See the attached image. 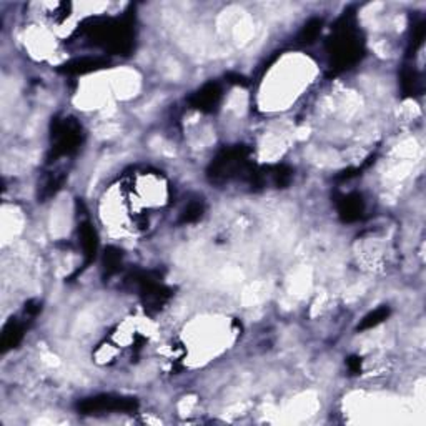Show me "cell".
Segmentation results:
<instances>
[{"label": "cell", "mask_w": 426, "mask_h": 426, "mask_svg": "<svg viewBox=\"0 0 426 426\" xmlns=\"http://www.w3.org/2000/svg\"><path fill=\"white\" fill-rule=\"evenodd\" d=\"M206 177L215 185H225L235 180L245 182L253 190L265 187L263 172L250 160V149L245 145L225 147L212 160Z\"/></svg>", "instance_id": "1"}, {"label": "cell", "mask_w": 426, "mask_h": 426, "mask_svg": "<svg viewBox=\"0 0 426 426\" xmlns=\"http://www.w3.org/2000/svg\"><path fill=\"white\" fill-rule=\"evenodd\" d=\"M327 52L333 74L352 69L361 60L365 54V42L361 39V32L357 27L353 14L345 12V15L338 20L328 39Z\"/></svg>", "instance_id": "2"}, {"label": "cell", "mask_w": 426, "mask_h": 426, "mask_svg": "<svg viewBox=\"0 0 426 426\" xmlns=\"http://www.w3.org/2000/svg\"><path fill=\"white\" fill-rule=\"evenodd\" d=\"M83 35L97 47L110 54L129 56L133 49V25L130 19H95L83 28Z\"/></svg>", "instance_id": "3"}, {"label": "cell", "mask_w": 426, "mask_h": 426, "mask_svg": "<svg viewBox=\"0 0 426 426\" xmlns=\"http://www.w3.org/2000/svg\"><path fill=\"white\" fill-rule=\"evenodd\" d=\"M83 140V129L72 117H63L52 122L50 133V155L49 162H56L62 157L75 154Z\"/></svg>", "instance_id": "4"}, {"label": "cell", "mask_w": 426, "mask_h": 426, "mask_svg": "<svg viewBox=\"0 0 426 426\" xmlns=\"http://www.w3.org/2000/svg\"><path fill=\"white\" fill-rule=\"evenodd\" d=\"M138 410V402L132 396L97 395L83 398L77 403V411L82 415H105V413H133Z\"/></svg>", "instance_id": "5"}, {"label": "cell", "mask_w": 426, "mask_h": 426, "mask_svg": "<svg viewBox=\"0 0 426 426\" xmlns=\"http://www.w3.org/2000/svg\"><path fill=\"white\" fill-rule=\"evenodd\" d=\"M132 281L137 286L143 306L149 311H158L168 302V298L172 297V290L167 285H163L160 278L154 277V273L150 272L135 273Z\"/></svg>", "instance_id": "6"}, {"label": "cell", "mask_w": 426, "mask_h": 426, "mask_svg": "<svg viewBox=\"0 0 426 426\" xmlns=\"http://www.w3.org/2000/svg\"><path fill=\"white\" fill-rule=\"evenodd\" d=\"M223 90L220 87V83L217 82H208L205 83L200 90H197L195 94L190 97V105L197 110L205 112V113H212L218 108V105L222 102Z\"/></svg>", "instance_id": "7"}, {"label": "cell", "mask_w": 426, "mask_h": 426, "mask_svg": "<svg viewBox=\"0 0 426 426\" xmlns=\"http://www.w3.org/2000/svg\"><path fill=\"white\" fill-rule=\"evenodd\" d=\"M27 322H32V320L24 315L22 318H14V316H12V318L3 325L2 333H0V350H2V353H7L15 347H19V343L24 338L25 328H27Z\"/></svg>", "instance_id": "8"}, {"label": "cell", "mask_w": 426, "mask_h": 426, "mask_svg": "<svg viewBox=\"0 0 426 426\" xmlns=\"http://www.w3.org/2000/svg\"><path fill=\"white\" fill-rule=\"evenodd\" d=\"M336 212L340 218L347 223L358 222L363 218L365 215V200L360 193H348V195H341L336 200Z\"/></svg>", "instance_id": "9"}, {"label": "cell", "mask_w": 426, "mask_h": 426, "mask_svg": "<svg viewBox=\"0 0 426 426\" xmlns=\"http://www.w3.org/2000/svg\"><path fill=\"white\" fill-rule=\"evenodd\" d=\"M79 240L83 253V263L90 265L95 260L99 250V235L90 222H82L79 225Z\"/></svg>", "instance_id": "10"}, {"label": "cell", "mask_w": 426, "mask_h": 426, "mask_svg": "<svg viewBox=\"0 0 426 426\" xmlns=\"http://www.w3.org/2000/svg\"><path fill=\"white\" fill-rule=\"evenodd\" d=\"M107 65H108V62L105 60V58L80 57V58H75V60L63 63L58 70L65 75H85V74H90V72L105 69Z\"/></svg>", "instance_id": "11"}, {"label": "cell", "mask_w": 426, "mask_h": 426, "mask_svg": "<svg viewBox=\"0 0 426 426\" xmlns=\"http://www.w3.org/2000/svg\"><path fill=\"white\" fill-rule=\"evenodd\" d=\"M265 185H273L275 188L288 187L293 179V170L286 165H273L263 168Z\"/></svg>", "instance_id": "12"}, {"label": "cell", "mask_w": 426, "mask_h": 426, "mask_svg": "<svg viewBox=\"0 0 426 426\" xmlns=\"http://www.w3.org/2000/svg\"><path fill=\"white\" fill-rule=\"evenodd\" d=\"M65 182V175L63 174H50L39 187V202H47L52 197L57 195L58 190L62 188Z\"/></svg>", "instance_id": "13"}, {"label": "cell", "mask_w": 426, "mask_h": 426, "mask_svg": "<svg viewBox=\"0 0 426 426\" xmlns=\"http://www.w3.org/2000/svg\"><path fill=\"white\" fill-rule=\"evenodd\" d=\"M390 313H391L390 306H386V305H383V306H378V308H377V310L370 311V313H368V315H366V316H363V320H361V322H360V323H358L357 330H358V331L371 330V328L378 327V325H379V323H383V322H385V320L388 318V316H390Z\"/></svg>", "instance_id": "14"}, {"label": "cell", "mask_w": 426, "mask_h": 426, "mask_svg": "<svg viewBox=\"0 0 426 426\" xmlns=\"http://www.w3.org/2000/svg\"><path fill=\"white\" fill-rule=\"evenodd\" d=\"M400 83H402V90L407 97H415L421 92V79L415 69H404Z\"/></svg>", "instance_id": "15"}, {"label": "cell", "mask_w": 426, "mask_h": 426, "mask_svg": "<svg viewBox=\"0 0 426 426\" xmlns=\"http://www.w3.org/2000/svg\"><path fill=\"white\" fill-rule=\"evenodd\" d=\"M323 27V20L322 19H311L303 25V28L298 33V44L302 45H311L315 44V40L318 39L320 32H322Z\"/></svg>", "instance_id": "16"}, {"label": "cell", "mask_w": 426, "mask_h": 426, "mask_svg": "<svg viewBox=\"0 0 426 426\" xmlns=\"http://www.w3.org/2000/svg\"><path fill=\"white\" fill-rule=\"evenodd\" d=\"M205 212V204L202 198H195V200L188 202L187 206L180 213L179 223H195L202 218V215Z\"/></svg>", "instance_id": "17"}, {"label": "cell", "mask_w": 426, "mask_h": 426, "mask_svg": "<svg viewBox=\"0 0 426 426\" xmlns=\"http://www.w3.org/2000/svg\"><path fill=\"white\" fill-rule=\"evenodd\" d=\"M122 250L117 247H108L104 253V273L107 277L115 275L122 267Z\"/></svg>", "instance_id": "18"}, {"label": "cell", "mask_w": 426, "mask_h": 426, "mask_svg": "<svg viewBox=\"0 0 426 426\" xmlns=\"http://www.w3.org/2000/svg\"><path fill=\"white\" fill-rule=\"evenodd\" d=\"M50 7H52V10L49 12V15L52 17L54 20H57V22H62V20L67 19V17H69V14H70V3L57 2Z\"/></svg>", "instance_id": "19"}, {"label": "cell", "mask_w": 426, "mask_h": 426, "mask_svg": "<svg viewBox=\"0 0 426 426\" xmlns=\"http://www.w3.org/2000/svg\"><path fill=\"white\" fill-rule=\"evenodd\" d=\"M426 35V24L420 22L418 25H415L413 27V37H411V49L416 50L418 47H421V44H423Z\"/></svg>", "instance_id": "20"}, {"label": "cell", "mask_w": 426, "mask_h": 426, "mask_svg": "<svg viewBox=\"0 0 426 426\" xmlns=\"http://www.w3.org/2000/svg\"><path fill=\"white\" fill-rule=\"evenodd\" d=\"M347 366L353 375H358L361 371V360L358 357H350L347 360Z\"/></svg>", "instance_id": "21"}, {"label": "cell", "mask_w": 426, "mask_h": 426, "mask_svg": "<svg viewBox=\"0 0 426 426\" xmlns=\"http://www.w3.org/2000/svg\"><path fill=\"white\" fill-rule=\"evenodd\" d=\"M229 82H234L237 83V85H247V79L242 77V75H234V74H229Z\"/></svg>", "instance_id": "22"}]
</instances>
